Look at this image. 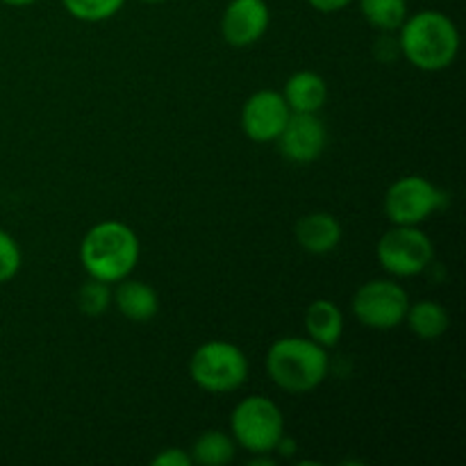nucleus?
I'll return each mask as SVG.
<instances>
[{
    "mask_svg": "<svg viewBox=\"0 0 466 466\" xmlns=\"http://www.w3.org/2000/svg\"><path fill=\"white\" fill-rule=\"evenodd\" d=\"M400 55L419 71L437 73L455 62L460 50V32L446 14L423 9L405 18L399 27Z\"/></svg>",
    "mask_w": 466,
    "mask_h": 466,
    "instance_id": "f257e3e1",
    "label": "nucleus"
},
{
    "mask_svg": "<svg viewBox=\"0 0 466 466\" xmlns=\"http://www.w3.org/2000/svg\"><path fill=\"white\" fill-rule=\"evenodd\" d=\"M139 237L121 221L96 223L80 244V262L89 278L107 285L123 280L139 262Z\"/></svg>",
    "mask_w": 466,
    "mask_h": 466,
    "instance_id": "f03ea898",
    "label": "nucleus"
},
{
    "mask_svg": "<svg viewBox=\"0 0 466 466\" xmlns=\"http://www.w3.org/2000/svg\"><path fill=\"white\" fill-rule=\"evenodd\" d=\"M267 371L280 390L308 394L328 376V353L323 346L300 337H282L267 353Z\"/></svg>",
    "mask_w": 466,
    "mask_h": 466,
    "instance_id": "7ed1b4c3",
    "label": "nucleus"
},
{
    "mask_svg": "<svg viewBox=\"0 0 466 466\" xmlns=\"http://www.w3.org/2000/svg\"><path fill=\"white\" fill-rule=\"evenodd\" d=\"M189 376L209 394H230L248 378V360L244 350L230 341H208L200 346L189 362Z\"/></svg>",
    "mask_w": 466,
    "mask_h": 466,
    "instance_id": "20e7f679",
    "label": "nucleus"
},
{
    "mask_svg": "<svg viewBox=\"0 0 466 466\" xmlns=\"http://www.w3.org/2000/svg\"><path fill=\"white\" fill-rule=\"evenodd\" d=\"M232 440L253 455H268L285 437L280 408L267 396H248L235 408L230 419Z\"/></svg>",
    "mask_w": 466,
    "mask_h": 466,
    "instance_id": "39448f33",
    "label": "nucleus"
},
{
    "mask_svg": "<svg viewBox=\"0 0 466 466\" xmlns=\"http://www.w3.org/2000/svg\"><path fill=\"white\" fill-rule=\"evenodd\" d=\"M376 253L387 273L394 278H412L431 267L435 246L417 226H391L378 241Z\"/></svg>",
    "mask_w": 466,
    "mask_h": 466,
    "instance_id": "423d86ee",
    "label": "nucleus"
},
{
    "mask_svg": "<svg viewBox=\"0 0 466 466\" xmlns=\"http://www.w3.org/2000/svg\"><path fill=\"white\" fill-rule=\"evenodd\" d=\"M408 308V291L394 280H369L353 296V314L362 326L373 330L399 328L405 323Z\"/></svg>",
    "mask_w": 466,
    "mask_h": 466,
    "instance_id": "0eeeda50",
    "label": "nucleus"
},
{
    "mask_svg": "<svg viewBox=\"0 0 466 466\" xmlns=\"http://www.w3.org/2000/svg\"><path fill=\"white\" fill-rule=\"evenodd\" d=\"M444 205V191L421 176L396 180L385 194V214L394 226H419Z\"/></svg>",
    "mask_w": 466,
    "mask_h": 466,
    "instance_id": "6e6552de",
    "label": "nucleus"
},
{
    "mask_svg": "<svg viewBox=\"0 0 466 466\" xmlns=\"http://www.w3.org/2000/svg\"><path fill=\"white\" fill-rule=\"evenodd\" d=\"M291 116L282 94L271 89L258 91L241 107V130L255 144H271L280 137Z\"/></svg>",
    "mask_w": 466,
    "mask_h": 466,
    "instance_id": "1a4fd4ad",
    "label": "nucleus"
},
{
    "mask_svg": "<svg viewBox=\"0 0 466 466\" xmlns=\"http://www.w3.org/2000/svg\"><path fill=\"white\" fill-rule=\"evenodd\" d=\"M280 153L294 164L317 162L328 144V130L317 114L291 112L289 121L276 139Z\"/></svg>",
    "mask_w": 466,
    "mask_h": 466,
    "instance_id": "9d476101",
    "label": "nucleus"
},
{
    "mask_svg": "<svg viewBox=\"0 0 466 466\" xmlns=\"http://www.w3.org/2000/svg\"><path fill=\"white\" fill-rule=\"evenodd\" d=\"M268 23L267 0H230L221 16V35L232 48H248L267 35Z\"/></svg>",
    "mask_w": 466,
    "mask_h": 466,
    "instance_id": "9b49d317",
    "label": "nucleus"
},
{
    "mask_svg": "<svg viewBox=\"0 0 466 466\" xmlns=\"http://www.w3.org/2000/svg\"><path fill=\"white\" fill-rule=\"evenodd\" d=\"M294 237L305 253L328 255L339 246L341 223L328 212H309L303 218H299Z\"/></svg>",
    "mask_w": 466,
    "mask_h": 466,
    "instance_id": "f8f14e48",
    "label": "nucleus"
},
{
    "mask_svg": "<svg viewBox=\"0 0 466 466\" xmlns=\"http://www.w3.org/2000/svg\"><path fill=\"white\" fill-rule=\"evenodd\" d=\"M112 303L118 312L135 323H146L157 314L159 296L150 285L141 280H118L116 291H112Z\"/></svg>",
    "mask_w": 466,
    "mask_h": 466,
    "instance_id": "ddd939ff",
    "label": "nucleus"
},
{
    "mask_svg": "<svg viewBox=\"0 0 466 466\" xmlns=\"http://www.w3.org/2000/svg\"><path fill=\"white\" fill-rule=\"evenodd\" d=\"M282 98L291 112L317 114L328 100V85L319 73L299 71L287 80Z\"/></svg>",
    "mask_w": 466,
    "mask_h": 466,
    "instance_id": "4468645a",
    "label": "nucleus"
},
{
    "mask_svg": "<svg viewBox=\"0 0 466 466\" xmlns=\"http://www.w3.org/2000/svg\"><path fill=\"white\" fill-rule=\"evenodd\" d=\"M305 330L319 346L332 349L344 335V314L332 300H314L305 312Z\"/></svg>",
    "mask_w": 466,
    "mask_h": 466,
    "instance_id": "2eb2a0df",
    "label": "nucleus"
},
{
    "mask_svg": "<svg viewBox=\"0 0 466 466\" xmlns=\"http://www.w3.org/2000/svg\"><path fill=\"white\" fill-rule=\"evenodd\" d=\"M405 323H408V328L419 339L435 341L449 330L451 317L449 309L441 303H435V300H419V303L408 308Z\"/></svg>",
    "mask_w": 466,
    "mask_h": 466,
    "instance_id": "dca6fc26",
    "label": "nucleus"
},
{
    "mask_svg": "<svg viewBox=\"0 0 466 466\" xmlns=\"http://www.w3.org/2000/svg\"><path fill=\"white\" fill-rule=\"evenodd\" d=\"M235 440L223 431H208L194 441L191 460L200 466H226L235 460Z\"/></svg>",
    "mask_w": 466,
    "mask_h": 466,
    "instance_id": "f3484780",
    "label": "nucleus"
},
{
    "mask_svg": "<svg viewBox=\"0 0 466 466\" xmlns=\"http://www.w3.org/2000/svg\"><path fill=\"white\" fill-rule=\"evenodd\" d=\"M362 16L371 27L380 32H396L405 23L408 0H360Z\"/></svg>",
    "mask_w": 466,
    "mask_h": 466,
    "instance_id": "a211bd4d",
    "label": "nucleus"
},
{
    "mask_svg": "<svg viewBox=\"0 0 466 466\" xmlns=\"http://www.w3.org/2000/svg\"><path fill=\"white\" fill-rule=\"evenodd\" d=\"M62 5L77 21L100 23L116 16L126 0H62Z\"/></svg>",
    "mask_w": 466,
    "mask_h": 466,
    "instance_id": "6ab92c4d",
    "label": "nucleus"
},
{
    "mask_svg": "<svg viewBox=\"0 0 466 466\" xmlns=\"http://www.w3.org/2000/svg\"><path fill=\"white\" fill-rule=\"evenodd\" d=\"M109 305H112V289L107 282L91 278L77 289V309L86 317H100L107 312Z\"/></svg>",
    "mask_w": 466,
    "mask_h": 466,
    "instance_id": "aec40b11",
    "label": "nucleus"
},
{
    "mask_svg": "<svg viewBox=\"0 0 466 466\" xmlns=\"http://www.w3.org/2000/svg\"><path fill=\"white\" fill-rule=\"evenodd\" d=\"M21 262L23 255L16 239L12 235H7L5 230H0V285L9 282L21 271Z\"/></svg>",
    "mask_w": 466,
    "mask_h": 466,
    "instance_id": "412c9836",
    "label": "nucleus"
},
{
    "mask_svg": "<svg viewBox=\"0 0 466 466\" xmlns=\"http://www.w3.org/2000/svg\"><path fill=\"white\" fill-rule=\"evenodd\" d=\"M155 466H191L194 460H191L189 453H185L182 449H164L162 453L153 458Z\"/></svg>",
    "mask_w": 466,
    "mask_h": 466,
    "instance_id": "4be33fe9",
    "label": "nucleus"
},
{
    "mask_svg": "<svg viewBox=\"0 0 466 466\" xmlns=\"http://www.w3.org/2000/svg\"><path fill=\"white\" fill-rule=\"evenodd\" d=\"M309 5H312L317 12H323V14H335V12H341V9L349 7L353 0H308Z\"/></svg>",
    "mask_w": 466,
    "mask_h": 466,
    "instance_id": "5701e85b",
    "label": "nucleus"
},
{
    "mask_svg": "<svg viewBox=\"0 0 466 466\" xmlns=\"http://www.w3.org/2000/svg\"><path fill=\"white\" fill-rule=\"evenodd\" d=\"M5 5H12V7H27V5H35L36 0H0Z\"/></svg>",
    "mask_w": 466,
    "mask_h": 466,
    "instance_id": "b1692460",
    "label": "nucleus"
},
{
    "mask_svg": "<svg viewBox=\"0 0 466 466\" xmlns=\"http://www.w3.org/2000/svg\"><path fill=\"white\" fill-rule=\"evenodd\" d=\"M141 3H148V5H157V3H164V0H141Z\"/></svg>",
    "mask_w": 466,
    "mask_h": 466,
    "instance_id": "393cba45",
    "label": "nucleus"
}]
</instances>
